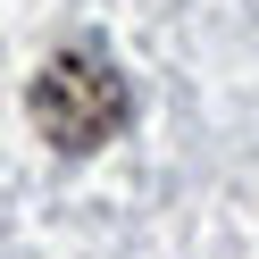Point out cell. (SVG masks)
Segmentation results:
<instances>
[{"instance_id": "cell-1", "label": "cell", "mask_w": 259, "mask_h": 259, "mask_svg": "<svg viewBox=\"0 0 259 259\" xmlns=\"http://www.w3.org/2000/svg\"><path fill=\"white\" fill-rule=\"evenodd\" d=\"M25 109H34V125H42L51 151H101L125 125V75L101 51H51Z\"/></svg>"}]
</instances>
